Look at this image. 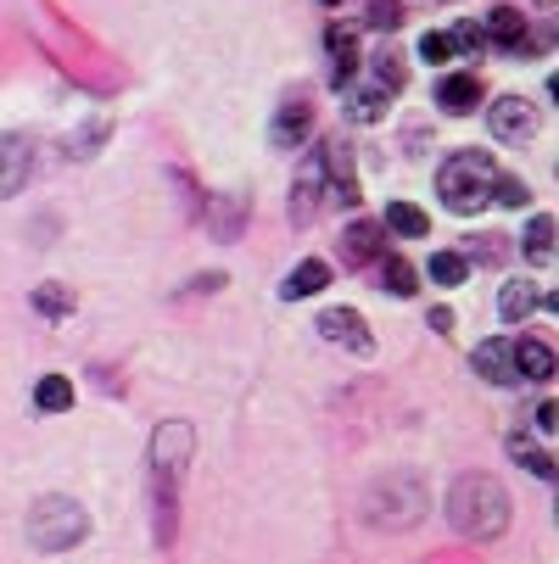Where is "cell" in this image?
I'll return each instance as SVG.
<instances>
[{
    "instance_id": "cell-1",
    "label": "cell",
    "mask_w": 559,
    "mask_h": 564,
    "mask_svg": "<svg viewBox=\"0 0 559 564\" xmlns=\"http://www.w3.org/2000/svg\"><path fill=\"white\" fill-rule=\"evenodd\" d=\"M448 520L470 542H493L509 531V492L498 487V475H459L448 492Z\"/></svg>"
},
{
    "instance_id": "cell-2",
    "label": "cell",
    "mask_w": 559,
    "mask_h": 564,
    "mask_svg": "<svg viewBox=\"0 0 559 564\" xmlns=\"http://www.w3.org/2000/svg\"><path fill=\"white\" fill-rule=\"evenodd\" d=\"M493 180H498V169H493L487 151H453L448 163L437 169V191H442V202L453 213H475L493 196Z\"/></svg>"
},
{
    "instance_id": "cell-3",
    "label": "cell",
    "mask_w": 559,
    "mask_h": 564,
    "mask_svg": "<svg viewBox=\"0 0 559 564\" xmlns=\"http://www.w3.org/2000/svg\"><path fill=\"white\" fill-rule=\"evenodd\" d=\"M29 536H34L40 553H67L90 536V514L73 498H40L34 514H29Z\"/></svg>"
},
{
    "instance_id": "cell-4",
    "label": "cell",
    "mask_w": 559,
    "mask_h": 564,
    "mask_svg": "<svg viewBox=\"0 0 559 564\" xmlns=\"http://www.w3.org/2000/svg\"><path fill=\"white\" fill-rule=\"evenodd\" d=\"M426 514V487L415 475H391V480H380V487L369 492V525H391V531H404V525H415Z\"/></svg>"
},
{
    "instance_id": "cell-5",
    "label": "cell",
    "mask_w": 559,
    "mask_h": 564,
    "mask_svg": "<svg viewBox=\"0 0 559 564\" xmlns=\"http://www.w3.org/2000/svg\"><path fill=\"white\" fill-rule=\"evenodd\" d=\"M185 458H191V425L185 420H169L163 431L151 436V464H157V480H180V469H185Z\"/></svg>"
},
{
    "instance_id": "cell-6",
    "label": "cell",
    "mask_w": 559,
    "mask_h": 564,
    "mask_svg": "<svg viewBox=\"0 0 559 564\" xmlns=\"http://www.w3.org/2000/svg\"><path fill=\"white\" fill-rule=\"evenodd\" d=\"M34 180V145L23 134H0V202Z\"/></svg>"
},
{
    "instance_id": "cell-7",
    "label": "cell",
    "mask_w": 559,
    "mask_h": 564,
    "mask_svg": "<svg viewBox=\"0 0 559 564\" xmlns=\"http://www.w3.org/2000/svg\"><path fill=\"white\" fill-rule=\"evenodd\" d=\"M325 151H313L308 163H302V174H297V185H291V224H308L313 213H319V196H325Z\"/></svg>"
},
{
    "instance_id": "cell-8",
    "label": "cell",
    "mask_w": 559,
    "mask_h": 564,
    "mask_svg": "<svg viewBox=\"0 0 559 564\" xmlns=\"http://www.w3.org/2000/svg\"><path fill=\"white\" fill-rule=\"evenodd\" d=\"M487 123H493V134H498V140L520 145V140H531V129H537V112H531L520 96H498V101L487 107Z\"/></svg>"
},
{
    "instance_id": "cell-9",
    "label": "cell",
    "mask_w": 559,
    "mask_h": 564,
    "mask_svg": "<svg viewBox=\"0 0 559 564\" xmlns=\"http://www.w3.org/2000/svg\"><path fill=\"white\" fill-rule=\"evenodd\" d=\"M319 330H325V341H336V347L375 352V341H369V330H364V313H353V307H331V313H319Z\"/></svg>"
},
{
    "instance_id": "cell-10",
    "label": "cell",
    "mask_w": 559,
    "mask_h": 564,
    "mask_svg": "<svg viewBox=\"0 0 559 564\" xmlns=\"http://www.w3.org/2000/svg\"><path fill=\"white\" fill-rule=\"evenodd\" d=\"M475 375L493 380V386H515V380H520V375H515V341H509V336L482 341V347H475Z\"/></svg>"
},
{
    "instance_id": "cell-11",
    "label": "cell",
    "mask_w": 559,
    "mask_h": 564,
    "mask_svg": "<svg viewBox=\"0 0 559 564\" xmlns=\"http://www.w3.org/2000/svg\"><path fill=\"white\" fill-rule=\"evenodd\" d=\"M437 107H448L453 118L475 112V107H482V78H475V73H448L437 85Z\"/></svg>"
},
{
    "instance_id": "cell-12",
    "label": "cell",
    "mask_w": 559,
    "mask_h": 564,
    "mask_svg": "<svg viewBox=\"0 0 559 564\" xmlns=\"http://www.w3.org/2000/svg\"><path fill=\"white\" fill-rule=\"evenodd\" d=\"M380 224H369V218H358V224H347V235H342V258H347V269H364V263H375L380 258Z\"/></svg>"
},
{
    "instance_id": "cell-13",
    "label": "cell",
    "mask_w": 559,
    "mask_h": 564,
    "mask_svg": "<svg viewBox=\"0 0 559 564\" xmlns=\"http://www.w3.org/2000/svg\"><path fill=\"white\" fill-rule=\"evenodd\" d=\"M331 285V263H319V258H302L291 274H286V285H280V296L286 302H302V296H319Z\"/></svg>"
},
{
    "instance_id": "cell-14",
    "label": "cell",
    "mask_w": 559,
    "mask_h": 564,
    "mask_svg": "<svg viewBox=\"0 0 559 564\" xmlns=\"http://www.w3.org/2000/svg\"><path fill=\"white\" fill-rule=\"evenodd\" d=\"M269 134H275V145H302V140L313 134V107H302V101H286Z\"/></svg>"
},
{
    "instance_id": "cell-15",
    "label": "cell",
    "mask_w": 559,
    "mask_h": 564,
    "mask_svg": "<svg viewBox=\"0 0 559 564\" xmlns=\"http://www.w3.org/2000/svg\"><path fill=\"white\" fill-rule=\"evenodd\" d=\"M515 375L520 380H553V352L542 347V341H515Z\"/></svg>"
},
{
    "instance_id": "cell-16",
    "label": "cell",
    "mask_w": 559,
    "mask_h": 564,
    "mask_svg": "<svg viewBox=\"0 0 559 564\" xmlns=\"http://www.w3.org/2000/svg\"><path fill=\"white\" fill-rule=\"evenodd\" d=\"M386 229H391V235H409V240H426V235H431V218H426L415 202H391V207H386Z\"/></svg>"
},
{
    "instance_id": "cell-17",
    "label": "cell",
    "mask_w": 559,
    "mask_h": 564,
    "mask_svg": "<svg viewBox=\"0 0 559 564\" xmlns=\"http://www.w3.org/2000/svg\"><path fill=\"white\" fill-rule=\"evenodd\" d=\"M520 247H526L531 263H542V269L553 263V218H548V213H537V218L526 224V240H520Z\"/></svg>"
},
{
    "instance_id": "cell-18",
    "label": "cell",
    "mask_w": 559,
    "mask_h": 564,
    "mask_svg": "<svg viewBox=\"0 0 559 564\" xmlns=\"http://www.w3.org/2000/svg\"><path fill=\"white\" fill-rule=\"evenodd\" d=\"M34 402H40L45 414H67V409H73V380H67V375H45V380L34 386Z\"/></svg>"
},
{
    "instance_id": "cell-19",
    "label": "cell",
    "mask_w": 559,
    "mask_h": 564,
    "mask_svg": "<svg viewBox=\"0 0 559 564\" xmlns=\"http://www.w3.org/2000/svg\"><path fill=\"white\" fill-rule=\"evenodd\" d=\"M380 280H386V291H391V296H415V291H420V285H415V263H409V258H386V263H380Z\"/></svg>"
},
{
    "instance_id": "cell-20",
    "label": "cell",
    "mask_w": 559,
    "mask_h": 564,
    "mask_svg": "<svg viewBox=\"0 0 559 564\" xmlns=\"http://www.w3.org/2000/svg\"><path fill=\"white\" fill-rule=\"evenodd\" d=\"M537 307V291L531 285H504V296H498V313L509 318V325H520V318Z\"/></svg>"
},
{
    "instance_id": "cell-21",
    "label": "cell",
    "mask_w": 559,
    "mask_h": 564,
    "mask_svg": "<svg viewBox=\"0 0 559 564\" xmlns=\"http://www.w3.org/2000/svg\"><path fill=\"white\" fill-rule=\"evenodd\" d=\"M347 112H353L358 123H375V118L386 112V90H380V85H369V90H353V96H347Z\"/></svg>"
},
{
    "instance_id": "cell-22",
    "label": "cell",
    "mask_w": 559,
    "mask_h": 564,
    "mask_svg": "<svg viewBox=\"0 0 559 564\" xmlns=\"http://www.w3.org/2000/svg\"><path fill=\"white\" fill-rule=\"evenodd\" d=\"M464 274H470V258H464V252H437V258H431V280H437V285H459Z\"/></svg>"
},
{
    "instance_id": "cell-23",
    "label": "cell",
    "mask_w": 559,
    "mask_h": 564,
    "mask_svg": "<svg viewBox=\"0 0 559 564\" xmlns=\"http://www.w3.org/2000/svg\"><path fill=\"white\" fill-rule=\"evenodd\" d=\"M509 453H515V458H520V464H526V469H531V475H542V480H548V475H553V458H548V453H542V447H531V442H526V436H509Z\"/></svg>"
},
{
    "instance_id": "cell-24",
    "label": "cell",
    "mask_w": 559,
    "mask_h": 564,
    "mask_svg": "<svg viewBox=\"0 0 559 564\" xmlns=\"http://www.w3.org/2000/svg\"><path fill=\"white\" fill-rule=\"evenodd\" d=\"M34 307L51 313V318H62V313H73V291H67V285H40V291H34Z\"/></svg>"
},
{
    "instance_id": "cell-25",
    "label": "cell",
    "mask_w": 559,
    "mask_h": 564,
    "mask_svg": "<svg viewBox=\"0 0 559 564\" xmlns=\"http://www.w3.org/2000/svg\"><path fill=\"white\" fill-rule=\"evenodd\" d=\"M375 85H380L386 96H397V90H404V62H397L391 51H386V56H375Z\"/></svg>"
},
{
    "instance_id": "cell-26",
    "label": "cell",
    "mask_w": 559,
    "mask_h": 564,
    "mask_svg": "<svg viewBox=\"0 0 559 564\" xmlns=\"http://www.w3.org/2000/svg\"><path fill=\"white\" fill-rule=\"evenodd\" d=\"M493 196H498L504 207H526V185H520L515 174H498V180H493Z\"/></svg>"
},
{
    "instance_id": "cell-27",
    "label": "cell",
    "mask_w": 559,
    "mask_h": 564,
    "mask_svg": "<svg viewBox=\"0 0 559 564\" xmlns=\"http://www.w3.org/2000/svg\"><path fill=\"white\" fill-rule=\"evenodd\" d=\"M420 56L426 62H453V34H426L420 40Z\"/></svg>"
},
{
    "instance_id": "cell-28",
    "label": "cell",
    "mask_w": 559,
    "mask_h": 564,
    "mask_svg": "<svg viewBox=\"0 0 559 564\" xmlns=\"http://www.w3.org/2000/svg\"><path fill=\"white\" fill-rule=\"evenodd\" d=\"M475 45H487V40H482V29H475V23H459V34H453V51H475Z\"/></svg>"
},
{
    "instance_id": "cell-29",
    "label": "cell",
    "mask_w": 559,
    "mask_h": 564,
    "mask_svg": "<svg viewBox=\"0 0 559 564\" xmlns=\"http://www.w3.org/2000/svg\"><path fill=\"white\" fill-rule=\"evenodd\" d=\"M531 420H537V431H553V425H559V409H553V402H537Z\"/></svg>"
},
{
    "instance_id": "cell-30",
    "label": "cell",
    "mask_w": 559,
    "mask_h": 564,
    "mask_svg": "<svg viewBox=\"0 0 559 564\" xmlns=\"http://www.w3.org/2000/svg\"><path fill=\"white\" fill-rule=\"evenodd\" d=\"M375 29H397V23H404V18H397V7H386V0H380V7H375V18H369Z\"/></svg>"
},
{
    "instance_id": "cell-31",
    "label": "cell",
    "mask_w": 559,
    "mask_h": 564,
    "mask_svg": "<svg viewBox=\"0 0 559 564\" xmlns=\"http://www.w3.org/2000/svg\"><path fill=\"white\" fill-rule=\"evenodd\" d=\"M426 318H431V330H453V313H448V307H431Z\"/></svg>"
},
{
    "instance_id": "cell-32",
    "label": "cell",
    "mask_w": 559,
    "mask_h": 564,
    "mask_svg": "<svg viewBox=\"0 0 559 564\" xmlns=\"http://www.w3.org/2000/svg\"><path fill=\"white\" fill-rule=\"evenodd\" d=\"M319 7H342V0H319Z\"/></svg>"
}]
</instances>
